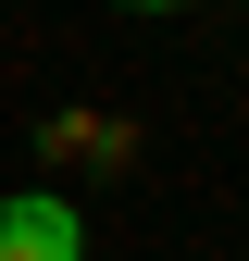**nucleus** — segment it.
<instances>
[{
	"label": "nucleus",
	"mask_w": 249,
	"mask_h": 261,
	"mask_svg": "<svg viewBox=\"0 0 249 261\" xmlns=\"http://www.w3.org/2000/svg\"><path fill=\"white\" fill-rule=\"evenodd\" d=\"M0 261H75V212L62 199H0Z\"/></svg>",
	"instance_id": "1"
},
{
	"label": "nucleus",
	"mask_w": 249,
	"mask_h": 261,
	"mask_svg": "<svg viewBox=\"0 0 249 261\" xmlns=\"http://www.w3.org/2000/svg\"><path fill=\"white\" fill-rule=\"evenodd\" d=\"M137 13H150V0H137Z\"/></svg>",
	"instance_id": "2"
}]
</instances>
